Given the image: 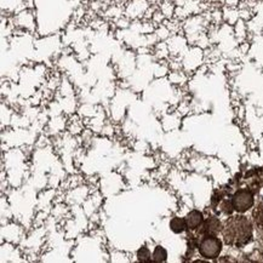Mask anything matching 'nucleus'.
<instances>
[{
  "label": "nucleus",
  "instance_id": "9",
  "mask_svg": "<svg viewBox=\"0 0 263 263\" xmlns=\"http://www.w3.org/2000/svg\"><path fill=\"white\" fill-rule=\"evenodd\" d=\"M252 217H254L255 225H257V229H259V228H263V201L260 203L259 205L256 206V209L254 210Z\"/></svg>",
  "mask_w": 263,
  "mask_h": 263
},
{
  "label": "nucleus",
  "instance_id": "1",
  "mask_svg": "<svg viewBox=\"0 0 263 263\" xmlns=\"http://www.w3.org/2000/svg\"><path fill=\"white\" fill-rule=\"evenodd\" d=\"M223 241L228 246L244 248L251 243L254 236V225L251 220L244 215L232 216L225 222L222 228Z\"/></svg>",
  "mask_w": 263,
  "mask_h": 263
},
{
  "label": "nucleus",
  "instance_id": "3",
  "mask_svg": "<svg viewBox=\"0 0 263 263\" xmlns=\"http://www.w3.org/2000/svg\"><path fill=\"white\" fill-rule=\"evenodd\" d=\"M232 203L234 211L238 212V214H244V212L249 211L254 206V193L250 189H246V188L238 189L233 194Z\"/></svg>",
  "mask_w": 263,
  "mask_h": 263
},
{
  "label": "nucleus",
  "instance_id": "6",
  "mask_svg": "<svg viewBox=\"0 0 263 263\" xmlns=\"http://www.w3.org/2000/svg\"><path fill=\"white\" fill-rule=\"evenodd\" d=\"M169 227L170 229H171V232H174L175 234H182V233H185L186 230H188L186 219L179 216L172 217V219L170 220Z\"/></svg>",
  "mask_w": 263,
  "mask_h": 263
},
{
  "label": "nucleus",
  "instance_id": "5",
  "mask_svg": "<svg viewBox=\"0 0 263 263\" xmlns=\"http://www.w3.org/2000/svg\"><path fill=\"white\" fill-rule=\"evenodd\" d=\"M185 219L186 222H187L188 230H198V228L204 222V215L199 210H192V211L188 212Z\"/></svg>",
  "mask_w": 263,
  "mask_h": 263
},
{
  "label": "nucleus",
  "instance_id": "2",
  "mask_svg": "<svg viewBox=\"0 0 263 263\" xmlns=\"http://www.w3.org/2000/svg\"><path fill=\"white\" fill-rule=\"evenodd\" d=\"M222 240L217 235L201 236L198 250L201 257L205 260H216L222 252Z\"/></svg>",
  "mask_w": 263,
  "mask_h": 263
},
{
  "label": "nucleus",
  "instance_id": "11",
  "mask_svg": "<svg viewBox=\"0 0 263 263\" xmlns=\"http://www.w3.org/2000/svg\"><path fill=\"white\" fill-rule=\"evenodd\" d=\"M259 234H260V238L263 240V228H259Z\"/></svg>",
  "mask_w": 263,
  "mask_h": 263
},
{
  "label": "nucleus",
  "instance_id": "8",
  "mask_svg": "<svg viewBox=\"0 0 263 263\" xmlns=\"http://www.w3.org/2000/svg\"><path fill=\"white\" fill-rule=\"evenodd\" d=\"M136 257H137V261L139 262H142V263L152 262V252H150V248H148V246H146V245L141 246V248L137 250Z\"/></svg>",
  "mask_w": 263,
  "mask_h": 263
},
{
  "label": "nucleus",
  "instance_id": "4",
  "mask_svg": "<svg viewBox=\"0 0 263 263\" xmlns=\"http://www.w3.org/2000/svg\"><path fill=\"white\" fill-rule=\"evenodd\" d=\"M223 223L217 216H210L204 220L203 225L198 228V234L200 236L205 235H219L222 233Z\"/></svg>",
  "mask_w": 263,
  "mask_h": 263
},
{
  "label": "nucleus",
  "instance_id": "10",
  "mask_svg": "<svg viewBox=\"0 0 263 263\" xmlns=\"http://www.w3.org/2000/svg\"><path fill=\"white\" fill-rule=\"evenodd\" d=\"M220 210H221L222 214L227 215V216L232 215V212L234 211V208H233V203H232V198L225 199V200H222L221 205H220Z\"/></svg>",
  "mask_w": 263,
  "mask_h": 263
},
{
  "label": "nucleus",
  "instance_id": "7",
  "mask_svg": "<svg viewBox=\"0 0 263 263\" xmlns=\"http://www.w3.org/2000/svg\"><path fill=\"white\" fill-rule=\"evenodd\" d=\"M167 261V251L161 245L155 246L152 252V262L164 263Z\"/></svg>",
  "mask_w": 263,
  "mask_h": 263
}]
</instances>
